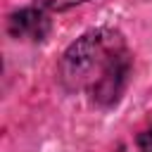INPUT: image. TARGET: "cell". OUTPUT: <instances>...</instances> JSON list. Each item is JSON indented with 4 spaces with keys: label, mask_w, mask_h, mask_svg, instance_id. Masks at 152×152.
I'll use <instances>...</instances> for the list:
<instances>
[{
    "label": "cell",
    "mask_w": 152,
    "mask_h": 152,
    "mask_svg": "<svg viewBox=\"0 0 152 152\" xmlns=\"http://www.w3.org/2000/svg\"><path fill=\"white\" fill-rule=\"evenodd\" d=\"M7 31L17 40H43L50 33V19L48 12L40 7H24L7 19Z\"/></svg>",
    "instance_id": "cell-2"
},
{
    "label": "cell",
    "mask_w": 152,
    "mask_h": 152,
    "mask_svg": "<svg viewBox=\"0 0 152 152\" xmlns=\"http://www.w3.org/2000/svg\"><path fill=\"white\" fill-rule=\"evenodd\" d=\"M131 71V57L121 33L97 28L81 36L62 57L59 76L66 88L88 90L97 104L119 100Z\"/></svg>",
    "instance_id": "cell-1"
},
{
    "label": "cell",
    "mask_w": 152,
    "mask_h": 152,
    "mask_svg": "<svg viewBox=\"0 0 152 152\" xmlns=\"http://www.w3.org/2000/svg\"><path fill=\"white\" fill-rule=\"evenodd\" d=\"M81 2H86V0H36V7H40L45 12H62V10H69Z\"/></svg>",
    "instance_id": "cell-3"
},
{
    "label": "cell",
    "mask_w": 152,
    "mask_h": 152,
    "mask_svg": "<svg viewBox=\"0 0 152 152\" xmlns=\"http://www.w3.org/2000/svg\"><path fill=\"white\" fill-rule=\"evenodd\" d=\"M138 147H140V152H152V128H147L138 135Z\"/></svg>",
    "instance_id": "cell-4"
}]
</instances>
